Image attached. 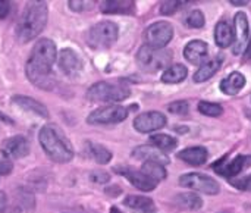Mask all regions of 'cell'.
<instances>
[{
  "mask_svg": "<svg viewBox=\"0 0 251 213\" xmlns=\"http://www.w3.org/2000/svg\"><path fill=\"white\" fill-rule=\"evenodd\" d=\"M207 156H209V153H207L206 147H188L178 153V158L181 160H184L190 165H194V166L206 163Z\"/></svg>",
  "mask_w": 251,
  "mask_h": 213,
  "instance_id": "cell-23",
  "label": "cell"
},
{
  "mask_svg": "<svg viewBox=\"0 0 251 213\" xmlns=\"http://www.w3.org/2000/svg\"><path fill=\"white\" fill-rule=\"evenodd\" d=\"M231 3L234 4V6H246L247 3H249V0H231Z\"/></svg>",
  "mask_w": 251,
  "mask_h": 213,
  "instance_id": "cell-42",
  "label": "cell"
},
{
  "mask_svg": "<svg viewBox=\"0 0 251 213\" xmlns=\"http://www.w3.org/2000/svg\"><path fill=\"white\" fill-rule=\"evenodd\" d=\"M12 169H13L12 162H9V160H0V177H4V175L10 174Z\"/></svg>",
  "mask_w": 251,
  "mask_h": 213,
  "instance_id": "cell-37",
  "label": "cell"
},
{
  "mask_svg": "<svg viewBox=\"0 0 251 213\" xmlns=\"http://www.w3.org/2000/svg\"><path fill=\"white\" fill-rule=\"evenodd\" d=\"M38 141L44 153L56 163H66L74 158V147L63 134V131L54 125L47 124L40 130Z\"/></svg>",
  "mask_w": 251,
  "mask_h": 213,
  "instance_id": "cell-2",
  "label": "cell"
},
{
  "mask_svg": "<svg viewBox=\"0 0 251 213\" xmlns=\"http://www.w3.org/2000/svg\"><path fill=\"white\" fill-rule=\"evenodd\" d=\"M141 171H143L146 175H149L150 178H153L154 181H157V183L162 181V180H165L166 175H168L165 166L160 165V163H156V162H144Z\"/></svg>",
  "mask_w": 251,
  "mask_h": 213,
  "instance_id": "cell-29",
  "label": "cell"
},
{
  "mask_svg": "<svg viewBox=\"0 0 251 213\" xmlns=\"http://www.w3.org/2000/svg\"><path fill=\"white\" fill-rule=\"evenodd\" d=\"M124 205L135 213H156V205L151 199L146 196H128Z\"/></svg>",
  "mask_w": 251,
  "mask_h": 213,
  "instance_id": "cell-20",
  "label": "cell"
},
{
  "mask_svg": "<svg viewBox=\"0 0 251 213\" xmlns=\"http://www.w3.org/2000/svg\"><path fill=\"white\" fill-rule=\"evenodd\" d=\"M215 41L221 49H226L234 43V28L226 21H221L216 24Z\"/></svg>",
  "mask_w": 251,
  "mask_h": 213,
  "instance_id": "cell-22",
  "label": "cell"
},
{
  "mask_svg": "<svg viewBox=\"0 0 251 213\" xmlns=\"http://www.w3.org/2000/svg\"><path fill=\"white\" fill-rule=\"evenodd\" d=\"M179 186L194 190V191H199V193H203V194H209V196H215L221 190L218 181H215L209 175L199 174V172H191V174L182 175L179 178Z\"/></svg>",
  "mask_w": 251,
  "mask_h": 213,
  "instance_id": "cell-7",
  "label": "cell"
},
{
  "mask_svg": "<svg viewBox=\"0 0 251 213\" xmlns=\"http://www.w3.org/2000/svg\"><path fill=\"white\" fill-rule=\"evenodd\" d=\"M49 7L46 1H29L16 24V35L26 43L35 38L47 24Z\"/></svg>",
  "mask_w": 251,
  "mask_h": 213,
  "instance_id": "cell-3",
  "label": "cell"
},
{
  "mask_svg": "<svg viewBox=\"0 0 251 213\" xmlns=\"http://www.w3.org/2000/svg\"><path fill=\"white\" fill-rule=\"evenodd\" d=\"M10 1H0V19H4L10 12Z\"/></svg>",
  "mask_w": 251,
  "mask_h": 213,
  "instance_id": "cell-38",
  "label": "cell"
},
{
  "mask_svg": "<svg viewBox=\"0 0 251 213\" xmlns=\"http://www.w3.org/2000/svg\"><path fill=\"white\" fill-rule=\"evenodd\" d=\"M175 203H176V206H179L182 209H188V211H197L203 206V200L196 193L178 194L175 197Z\"/></svg>",
  "mask_w": 251,
  "mask_h": 213,
  "instance_id": "cell-27",
  "label": "cell"
},
{
  "mask_svg": "<svg viewBox=\"0 0 251 213\" xmlns=\"http://www.w3.org/2000/svg\"><path fill=\"white\" fill-rule=\"evenodd\" d=\"M90 178H91L93 183H97V184H104V183H107L110 180L109 174H106L103 171H94V172H91L90 174Z\"/></svg>",
  "mask_w": 251,
  "mask_h": 213,
  "instance_id": "cell-36",
  "label": "cell"
},
{
  "mask_svg": "<svg viewBox=\"0 0 251 213\" xmlns=\"http://www.w3.org/2000/svg\"><path fill=\"white\" fill-rule=\"evenodd\" d=\"M228 181H231V184L234 187H237L238 190L251 191V175H247V177L240 178V180H228Z\"/></svg>",
  "mask_w": 251,
  "mask_h": 213,
  "instance_id": "cell-34",
  "label": "cell"
},
{
  "mask_svg": "<svg viewBox=\"0 0 251 213\" xmlns=\"http://www.w3.org/2000/svg\"><path fill=\"white\" fill-rule=\"evenodd\" d=\"M88 153L100 165H106L112 160V153L106 147H103L101 144L88 143Z\"/></svg>",
  "mask_w": 251,
  "mask_h": 213,
  "instance_id": "cell-28",
  "label": "cell"
},
{
  "mask_svg": "<svg viewBox=\"0 0 251 213\" xmlns=\"http://www.w3.org/2000/svg\"><path fill=\"white\" fill-rule=\"evenodd\" d=\"M118 35L119 29L116 24L110 21H101L90 28L87 43L93 49H107L118 40Z\"/></svg>",
  "mask_w": 251,
  "mask_h": 213,
  "instance_id": "cell-6",
  "label": "cell"
},
{
  "mask_svg": "<svg viewBox=\"0 0 251 213\" xmlns=\"http://www.w3.org/2000/svg\"><path fill=\"white\" fill-rule=\"evenodd\" d=\"M110 213H122V212H121L118 208H112V209H110Z\"/></svg>",
  "mask_w": 251,
  "mask_h": 213,
  "instance_id": "cell-43",
  "label": "cell"
},
{
  "mask_svg": "<svg viewBox=\"0 0 251 213\" xmlns=\"http://www.w3.org/2000/svg\"><path fill=\"white\" fill-rule=\"evenodd\" d=\"M132 156L135 159H140V160H144V162H156V163H160V165H168L169 163V158L163 152L157 150L153 146H140V147L134 149Z\"/></svg>",
  "mask_w": 251,
  "mask_h": 213,
  "instance_id": "cell-17",
  "label": "cell"
},
{
  "mask_svg": "<svg viewBox=\"0 0 251 213\" xmlns=\"http://www.w3.org/2000/svg\"><path fill=\"white\" fill-rule=\"evenodd\" d=\"M246 82H247L246 77L241 72L234 71L232 74H229L226 78L221 81V90L226 96H237L244 88Z\"/></svg>",
  "mask_w": 251,
  "mask_h": 213,
  "instance_id": "cell-18",
  "label": "cell"
},
{
  "mask_svg": "<svg viewBox=\"0 0 251 213\" xmlns=\"http://www.w3.org/2000/svg\"><path fill=\"white\" fill-rule=\"evenodd\" d=\"M115 172L124 175L135 188L141 190V191H151L157 187V181H154L153 178H150L149 175H146L141 169H132L128 166H121V168H115Z\"/></svg>",
  "mask_w": 251,
  "mask_h": 213,
  "instance_id": "cell-14",
  "label": "cell"
},
{
  "mask_svg": "<svg viewBox=\"0 0 251 213\" xmlns=\"http://www.w3.org/2000/svg\"><path fill=\"white\" fill-rule=\"evenodd\" d=\"M244 59L246 60L251 59V37H249V44H247V49L244 50Z\"/></svg>",
  "mask_w": 251,
  "mask_h": 213,
  "instance_id": "cell-40",
  "label": "cell"
},
{
  "mask_svg": "<svg viewBox=\"0 0 251 213\" xmlns=\"http://www.w3.org/2000/svg\"><path fill=\"white\" fill-rule=\"evenodd\" d=\"M249 19L244 12H238L234 18V43L232 52L234 54H241L246 50V44L249 43Z\"/></svg>",
  "mask_w": 251,
  "mask_h": 213,
  "instance_id": "cell-10",
  "label": "cell"
},
{
  "mask_svg": "<svg viewBox=\"0 0 251 213\" xmlns=\"http://www.w3.org/2000/svg\"><path fill=\"white\" fill-rule=\"evenodd\" d=\"M150 146H153L157 150L165 153V152H171V150L176 149L178 141H176V138H174L168 134H154L150 137Z\"/></svg>",
  "mask_w": 251,
  "mask_h": 213,
  "instance_id": "cell-26",
  "label": "cell"
},
{
  "mask_svg": "<svg viewBox=\"0 0 251 213\" xmlns=\"http://www.w3.org/2000/svg\"><path fill=\"white\" fill-rule=\"evenodd\" d=\"M94 6V1H81V0H72L69 1V7L75 12H82L87 9H91Z\"/></svg>",
  "mask_w": 251,
  "mask_h": 213,
  "instance_id": "cell-35",
  "label": "cell"
},
{
  "mask_svg": "<svg viewBox=\"0 0 251 213\" xmlns=\"http://www.w3.org/2000/svg\"><path fill=\"white\" fill-rule=\"evenodd\" d=\"M0 152L7 159H21L29 153V141L24 135H13L3 141Z\"/></svg>",
  "mask_w": 251,
  "mask_h": 213,
  "instance_id": "cell-13",
  "label": "cell"
},
{
  "mask_svg": "<svg viewBox=\"0 0 251 213\" xmlns=\"http://www.w3.org/2000/svg\"><path fill=\"white\" fill-rule=\"evenodd\" d=\"M12 102H13L16 106H19L21 109H24V110H26V112H31V113H34V115H38V116H41V118H46V119H47V118L50 116L47 107H46L43 103H40V102H37V100L28 97V96H13V97H12Z\"/></svg>",
  "mask_w": 251,
  "mask_h": 213,
  "instance_id": "cell-19",
  "label": "cell"
},
{
  "mask_svg": "<svg viewBox=\"0 0 251 213\" xmlns=\"http://www.w3.org/2000/svg\"><path fill=\"white\" fill-rule=\"evenodd\" d=\"M204 22H206V18H204L203 12L199 10V9L190 12L188 16H187V19H185V24L190 28H203L204 27Z\"/></svg>",
  "mask_w": 251,
  "mask_h": 213,
  "instance_id": "cell-31",
  "label": "cell"
},
{
  "mask_svg": "<svg viewBox=\"0 0 251 213\" xmlns=\"http://www.w3.org/2000/svg\"><path fill=\"white\" fill-rule=\"evenodd\" d=\"M224 213H226V212H224Z\"/></svg>",
  "mask_w": 251,
  "mask_h": 213,
  "instance_id": "cell-44",
  "label": "cell"
},
{
  "mask_svg": "<svg viewBox=\"0 0 251 213\" xmlns=\"http://www.w3.org/2000/svg\"><path fill=\"white\" fill-rule=\"evenodd\" d=\"M249 163H251V156H243V155H240V156H237L235 159H232L229 162H228V158L225 156L219 162L213 163V169H215V172L226 177L228 180H232L244 168H247Z\"/></svg>",
  "mask_w": 251,
  "mask_h": 213,
  "instance_id": "cell-11",
  "label": "cell"
},
{
  "mask_svg": "<svg viewBox=\"0 0 251 213\" xmlns=\"http://www.w3.org/2000/svg\"><path fill=\"white\" fill-rule=\"evenodd\" d=\"M207 53H209L207 43L206 41H201V40H193V41H190L184 47V56L193 65H197V63L204 62Z\"/></svg>",
  "mask_w": 251,
  "mask_h": 213,
  "instance_id": "cell-16",
  "label": "cell"
},
{
  "mask_svg": "<svg viewBox=\"0 0 251 213\" xmlns=\"http://www.w3.org/2000/svg\"><path fill=\"white\" fill-rule=\"evenodd\" d=\"M128 116V109L112 105V106H104L99 107L94 112H91L87 118L88 124H99V125H106V124H118L125 121Z\"/></svg>",
  "mask_w": 251,
  "mask_h": 213,
  "instance_id": "cell-9",
  "label": "cell"
},
{
  "mask_svg": "<svg viewBox=\"0 0 251 213\" xmlns=\"http://www.w3.org/2000/svg\"><path fill=\"white\" fill-rule=\"evenodd\" d=\"M165 125H166V116L162 112H156V110L144 112L134 119V128L143 134L157 131Z\"/></svg>",
  "mask_w": 251,
  "mask_h": 213,
  "instance_id": "cell-12",
  "label": "cell"
},
{
  "mask_svg": "<svg viewBox=\"0 0 251 213\" xmlns=\"http://www.w3.org/2000/svg\"><path fill=\"white\" fill-rule=\"evenodd\" d=\"M146 43L150 47L154 49H165V46H168L174 37V28L169 22L166 21H159L151 24L147 29H146Z\"/></svg>",
  "mask_w": 251,
  "mask_h": 213,
  "instance_id": "cell-8",
  "label": "cell"
},
{
  "mask_svg": "<svg viewBox=\"0 0 251 213\" xmlns=\"http://www.w3.org/2000/svg\"><path fill=\"white\" fill-rule=\"evenodd\" d=\"M172 60V52L168 49H154L147 44L140 47L137 53V62L141 69L147 72H156L168 66Z\"/></svg>",
  "mask_w": 251,
  "mask_h": 213,
  "instance_id": "cell-4",
  "label": "cell"
},
{
  "mask_svg": "<svg viewBox=\"0 0 251 213\" xmlns=\"http://www.w3.org/2000/svg\"><path fill=\"white\" fill-rule=\"evenodd\" d=\"M103 13H122L129 15L135 10V1L129 0H106L100 3Z\"/></svg>",
  "mask_w": 251,
  "mask_h": 213,
  "instance_id": "cell-21",
  "label": "cell"
},
{
  "mask_svg": "<svg viewBox=\"0 0 251 213\" xmlns=\"http://www.w3.org/2000/svg\"><path fill=\"white\" fill-rule=\"evenodd\" d=\"M131 94L128 87L116 85L112 82H96L87 91V99L91 102H122Z\"/></svg>",
  "mask_w": 251,
  "mask_h": 213,
  "instance_id": "cell-5",
  "label": "cell"
},
{
  "mask_svg": "<svg viewBox=\"0 0 251 213\" xmlns=\"http://www.w3.org/2000/svg\"><path fill=\"white\" fill-rule=\"evenodd\" d=\"M187 1H178V0H172V1H162L160 4V12L162 15H172L175 13L179 7H182Z\"/></svg>",
  "mask_w": 251,
  "mask_h": 213,
  "instance_id": "cell-32",
  "label": "cell"
},
{
  "mask_svg": "<svg viewBox=\"0 0 251 213\" xmlns=\"http://www.w3.org/2000/svg\"><path fill=\"white\" fill-rule=\"evenodd\" d=\"M219 69H221V60L219 59H212V60L203 62L201 66L194 74L193 80H194V82H204V81L210 80Z\"/></svg>",
  "mask_w": 251,
  "mask_h": 213,
  "instance_id": "cell-25",
  "label": "cell"
},
{
  "mask_svg": "<svg viewBox=\"0 0 251 213\" xmlns=\"http://www.w3.org/2000/svg\"><path fill=\"white\" fill-rule=\"evenodd\" d=\"M4 208H6V196L3 191H0V213L4 212Z\"/></svg>",
  "mask_w": 251,
  "mask_h": 213,
  "instance_id": "cell-39",
  "label": "cell"
},
{
  "mask_svg": "<svg viewBox=\"0 0 251 213\" xmlns=\"http://www.w3.org/2000/svg\"><path fill=\"white\" fill-rule=\"evenodd\" d=\"M199 112L201 115H206V116H212V118H216V116H221L224 113V107L218 103H212V102H200L199 103Z\"/></svg>",
  "mask_w": 251,
  "mask_h": 213,
  "instance_id": "cell-30",
  "label": "cell"
},
{
  "mask_svg": "<svg viewBox=\"0 0 251 213\" xmlns=\"http://www.w3.org/2000/svg\"><path fill=\"white\" fill-rule=\"evenodd\" d=\"M188 103L185 100H178V102H174L168 106V110L174 115H185L188 113Z\"/></svg>",
  "mask_w": 251,
  "mask_h": 213,
  "instance_id": "cell-33",
  "label": "cell"
},
{
  "mask_svg": "<svg viewBox=\"0 0 251 213\" xmlns=\"http://www.w3.org/2000/svg\"><path fill=\"white\" fill-rule=\"evenodd\" d=\"M187 75H188L187 66L182 63H175L165 69V72L162 74V81L165 84H179L187 78Z\"/></svg>",
  "mask_w": 251,
  "mask_h": 213,
  "instance_id": "cell-24",
  "label": "cell"
},
{
  "mask_svg": "<svg viewBox=\"0 0 251 213\" xmlns=\"http://www.w3.org/2000/svg\"><path fill=\"white\" fill-rule=\"evenodd\" d=\"M0 121H1V122H4V124L13 125V121H12V119H10L9 116H6L4 113H1V112H0Z\"/></svg>",
  "mask_w": 251,
  "mask_h": 213,
  "instance_id": "cell-41",
  "label": "cell"
},
{
  "mask_svg": "<svg viewBox=\"0 0 251 213\" xmlns=\"http://www.w3.org/2000/svg\"><path fill=\"white\" fill-rule=\"evenodd\" d=\"M59 68L66 75H76L82 69V59L72 49H62L59 53Z\"/></svg>",
  "mask_w": 251,
  "mask_h": 213,
  "instance_id": "cell-15",
  "label": "cell"
},
{
  "mask_svg": "<svg viewBox=\"0 0 251 213\" xmlns=\"http://www.w3.org/2000/svg\"><path fill=\"white\" fill-rule=\"evenodd\" d=\"M57 59L56 44L50 38H40L26 62L28 80L41 90H51L56 84L51 68Z\"/></svg>",
  "mask_w": 251,
  "mask_h": 213,
  "instance_id": "cell-1",
  "label": "cell"
}]
</instances>
